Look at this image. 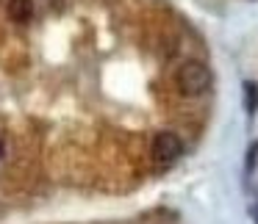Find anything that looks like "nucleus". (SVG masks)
Masks as SVG:
<instances>
[{
	"label": "nucleus",
	"instance_id": "obj_1",
	"mask_svg": "<svg viewBox=\"0 0 258 224\" xmlns=\"http://www.w3.org/2000/svg\"><path fill=\"white\" fill-rule=\"evenodd\" d=\"M175 80H178V91L183 97H200L211 89L214 75L203 61H186L183 67L178 69V78Z\"/></svg>",
	"mask_w": 258,
	"mask_h": 224
},
{
	"label": "nucleus",
	"instance_id": "obj_2",
	"mask_svg": "<svg viewBox=\"0 0 258 224\" xmlns=\"http://www.w3.org/2000/svg\"><path fill=\"white\" fill-rule=\"evenodd\" d=\"M183 155V141L180 136H175L172 130H161V133L153 139V158L158 163H172L175 158Z\"/></svg>",
	"mask_w": 258,
	"mask_h": 224
},
{
	"label": "nucleus",
	"instance_id": "obj_3",
	"mask_svg": "<svg viewBox=\"0 0 258 224\" xmlns=\"http://www.w3.org/2000/svg\"><path fill=\"white\" fill-rule=\"evenodd\" d=\"M34 17V3L31 0H9V20L17 25H25L31 23Z\"/></svg>",
	"mask_w": 258,
	"mask_h": 224
},
{
	"label": "nucleus",
	"instance_id": "obj_4",
	"mask_svg": "<svg viewBox=\"0 0 258 224\" xmlns=\"http://www.w3.org/2000/svg\"><path fill=\"white\" fill-rule=\"evenodd\" d=\"M244 111L250 114H258V83H252V80H247L244 83Z\"/></svg>",
	"mask_w": 258,
	"mask_h": 224
},
{
	"label": "nucleus",
	"instance_id": "obj_5",
	"mask_svg": "<svg viewBox=\"0 0 258 224\" xmlns=\"http://www.w3.org/2000/svg\"><path fill=\"white\" fill-rule=\"evenodd\" d=\"M255 158H258V144H252L250 152H247V172H252V169H255Z\"/></svg>",
	"mask_w": 258,
	"mask_h": 224
},
{
	"label": "nucleus",
	"instance_id": "obj_6",
	"mask_svg": "<svg viewBox=\"0 0 258 224\" xmlns=\"http://www.w3.org/2000/svg\"><path fill=\"white\" fill-rule=\"evenodd\" d=\"M252 218L258 221V205H252Z\"/></svg>",
	"mask_w": 258,
	"mask_h": 224
},
{
	"label": "nucleus",
	"instance_id": "obj_7",
	"mask_svg": "<svg viewBox=\"0 0 258 224\" xmlns=\"http://www.w3.org/2000/svg\"><path fill=\"white\" fill-rule=\"evenodd\" d=\"M3 150H6V147H3V139H0V158H3Z\"/></svg>",
	"mask_w": 258,
	"mask_h": 224
}]
</instances>
